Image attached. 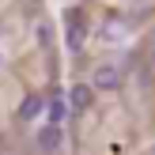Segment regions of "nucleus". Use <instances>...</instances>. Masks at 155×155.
I'll use <instances>...</instances> for the list:
<instances>
[{"instance_id":"f257e3e1","label":"nucleus","mask_w":155,"mask_h":155,"mask_svg":"<svg viewBox=\"0 0 155 155\" xmlns=\"http://www.w3.org/2000/svg\"><path fill=\"white\" fill-rule=\"evenodd\" d=\"M117 83H121L117 64H98V68H95V76H91V87H98V91H114Z\"/></svg>"},{"instance_id":"f03ea898","label":"nucleus","mask_w":155,"mask_h":155,"mask_svg":"<svg viewBox=\"0 0 155 155\" xmlns=\"http://www.w3.org/2000/svg\"><path fill=\"white\" fill-rule=\"evenodd\" d=\"M91 102H95V87H91V83H76L72 95H68V106H72L76 114H83V110H91Z\"/></svg>"},{"instance_id":"7ed1b4c3","label":"nucleus","mask_w":155,"mask_h":155,"mask_svg":"<svg viewBox=\"0 0 155 155\" xmlns=\"http://www.w3.org/2000/svg\"><path fill=\"white\" fill-rule=\"evenodd\" d=\"M61 140H64V136H61V125H45L42 133H38V144H42L45 151H57Z\"/></svg>"},{"instance_id":"20e7f679","label":"nucleus","mask_w":155,"mask_h":155,"mask_svg":"<svg viewBox=\"0 0 155 155\" xmlns=\"http://www.w3.org/2000/svg\"><path fill=\"white\" fill-rule=\"evenodd\" d=\"M38 114H42V98H38V95H27V98L19 102V117H23V121H34Z\"/></svg>"},{"instance_id":"39448f33","label":"nucleus","mask_w":155,"mask_h":155,"mask_svg":"<svg viewBox=\"0 0 155 155\" xmlns=\"http://www.w3.org/2000/svg\"><path fill=\"white\" fill-rule=\"evenodd\" d=\"M68 117V102L64 98H49V125H61Z\"/></svg>"},{"instance_id":"423d86ee","label":"nucleus","mask_w":155,"mask_h":155,"mask_svg":"<svg viewBox=\"0 0 155 155\" xmlns=\"http://www.w3.org/2000/svg\"><path fill=\"white\" fill-rule=\"evenodd\" d=\"M80 42H83V23H80V19H72V27H68V45L76 49Z\"/></svg>"},{"instance_id":"0eeeda50","label":"nucleus","mask_w":155,"mask_h":155,"mask_svg":"<svg viewBox=\"0 0 155 155\" xmlns=\"http://www.w3.org/2000/svg\"><path fill=\"white\" fill-rule=\"evenodd\" d=\"M0 64H4V57H0Z\"/></svg>"}]
</instances>
